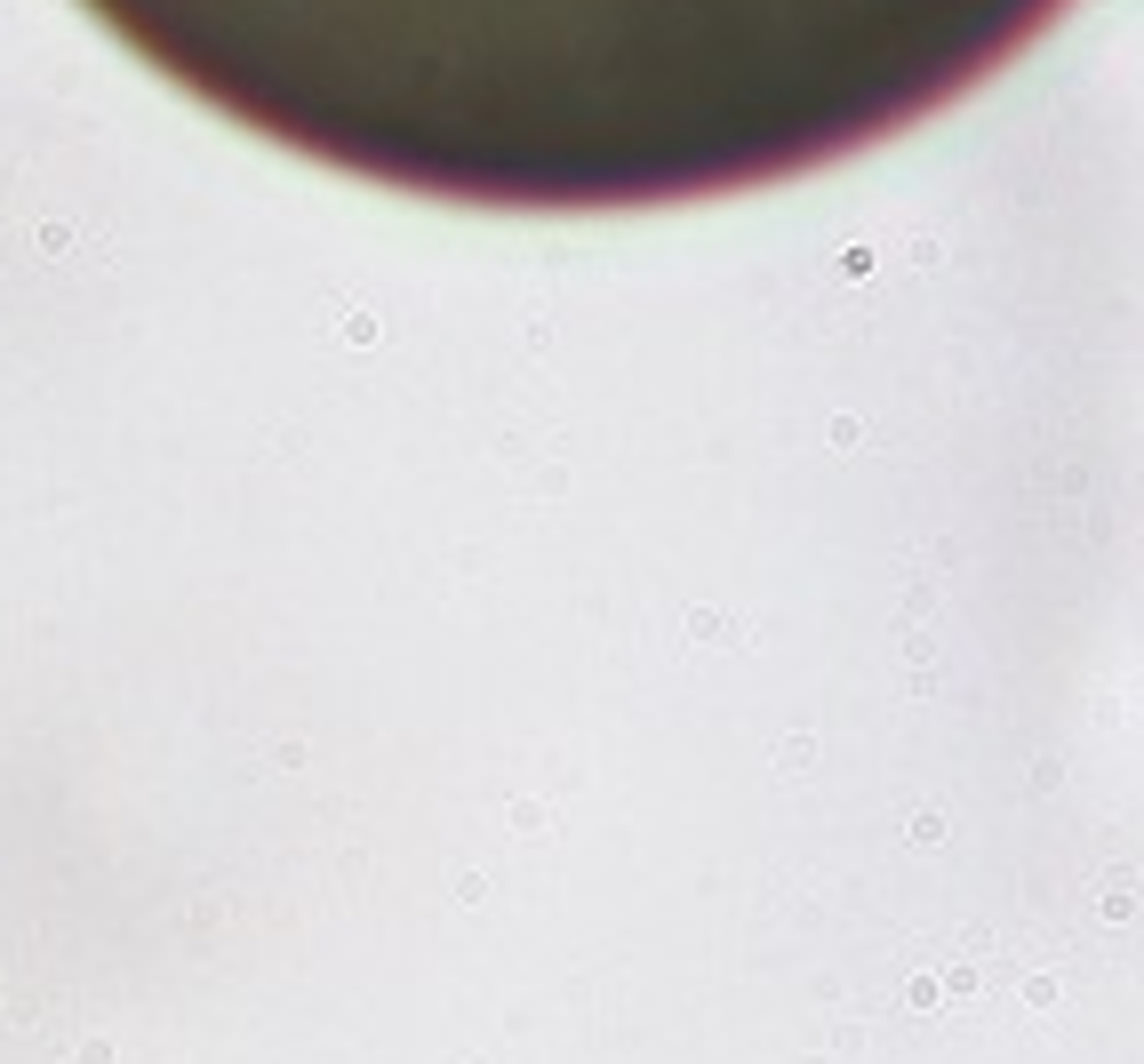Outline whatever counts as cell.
Here are the masks:
<instances>
[{"mask_svg": "<svg viewBox=\"0 0 1144 1064\" xmlns=\"http://www.w3.org/2000/svg\"><path fill=\"white\" fill-rule=\"evenodd\" d=\"M224 121L464 209H657L833 169L1072 0H80Z\"/></svg>", "mask_w": 1144, "mask_h": 1064, "instance_id": "1", "label": "cell"}]
</instances>
